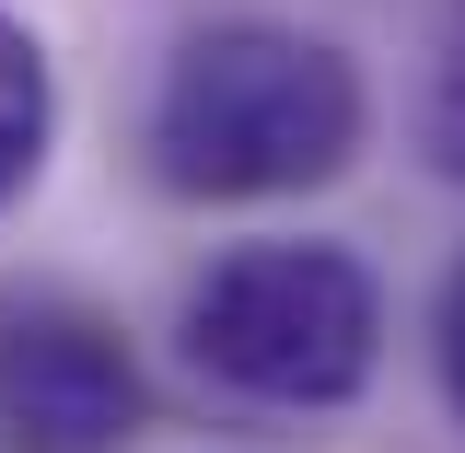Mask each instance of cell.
<instances>
[{
	"label": "cell",
	"instance_id": "obj_4",
	"mask_svg": "<svg viewBox=\"0 0 465 453\" xmlns=\"http://www.w3.org/2000/svg\"><path fill=\"white\" fill-rule=\"evenodd\" d=\"M47 128H58V94H47V47L0 12V210L35 186V163H47Z\"/></svg>",
	"mask_w": 465,
	"mask_h": 453
},
{
	"label": "cell",
	"instance_id": "obj_3",
	"mask_svg": "<svg viewBox=\"0 0 465 453\" xmlns=\"http://www.w3.org/2000/svg\"><path fill=\"white\" fill-rule=\"evenodd\" d=\"M140 430V360L82 302L0 314V442L12 453H116Z\"/></svg>",
	"mask_w": 465,
	"mask_h": 453
},
{
	"label": "cell",
	"instance_id": "obj_1",
	"mask_svg": "<svg viewBox=\"0 0 465 453\" xmlns=\"http://www.w3.org/2000/svg\"><path fill=\"white\" fill-rule=\"evenodd\" d=\"M361 152V70L291 24L186 35L152 94V174L174 198H291Z\"/></svg>",
	"mask_w": 465,
	"mask_h": 453
},
{
	"label": "cell",
	"instance_id": "obj_2",
	"mask_svg": "<svg viewBox=\"0 0 465 453\" xmlns=\"http://www.w3.org/2000/svg\"><path fill=\"white\" fill-rule=\"evenodd\" d=\"M384 349V291L349 244H244L186 291V360L256 407H349Z\"/></svg>",
	"mask_w": 465,
	"mask_h": 453
},
{
	"label": "cell",
	"instance_id": "obj_5",
	"mask_svg": "<svg viewBox=\"0 0 465 453\" xmlns=\"http://www.w3.org/2000/svg\"><path fill=\"white\" fill-rule=\"evenodd\" d=\"M430 128H442V163H465V24H454V58H442V94H430Z\"/></svg>",
	"mask_w": 465,
	"mask_h": 453
},
{
	"label": "cell",
	"instance_id": "obj_6",
	"mask_svg": "<svg viewBox=\"0 0 465 453\" xmlns=\"http://www.w3.org/2000/svg\"><path fill=\"white\" fill-rule=\"evenodd\" d=\"M442 384H454V407H465V268L442 280Z\"/></svg>",
	"mask_w": 465,
	"mask_h": 453
}]
</instances>
